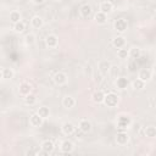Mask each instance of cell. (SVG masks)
Segmentation results:
<instances>
[{"instance_id": "15", "label": "cell", "mask_w": 156, "mask_h": 156, "mask_svg": "<svg viewBox=\"0 0 156 156\" xmlns=\"http://www.w3.org/2000/svg\"><path fill=\"white\" fill-rule=\"evenodd\" d=\"M40 147H41V150H44L45 152L50 154V152L54 151V149H55V144H54L52 140H44V141L41 143Z\"/></svg>"}, {"instance_id": "31", "label": "cell", "mask_w": 156, "mask_h": 156, "mask_svg": "<svg viewBox=\"0 0 156 156\" xmlns=\"http://www.w3.org/2000/svg\"><path fill=\"white\" fill-rule=\"evenodd\" d=\"M117 56H118V58H122V60L127 58L128 57V49H124V48L118 49L117 50Z\"/></svg>"}, {"instance_id": "11", "label": "cell", "mask_w": 156, "mask_h": 156, "mask_svg": "<svg viewBox=\"0 0 156 156\" xmlns=\"http://www.w3.org/2000/svg\"><path fill=\"white\" fill-rule=\"evenodd\" d=\"M43 118L38 115V113H33L30 117H29V124L32 127H40L43 124Z\"/></svg>"}, {"instance_id": "5", "label": "cell", "mask_w": 156, "mask_h": 156, "mask_svg": "<svg viewBox=\"0 0 156 156\" xmlns=\"http://www.w3.org/2000/svg\"><path fill=\"white\" fill-rule=\"evenodd\" d=\"M128 141H129V135H128L124 130H119V132L117 133V135H116V143H117L118 145L123 146V145H127Z\"/></svg>"}, {"instance_id": "20", "label": "cell", "mask_w": 156, "mask_h": 156, "mask_svg": "<svg viewBox=\"0 0 156 156\" xmlns=\"http://www.w3.org/2000/svg\"><path fill=\"white\" fill-rule=\"evenodd\" d=\"M74 105H76L74 98L67 95V96H65V98L62 99V106H63L65 108H72V107H74Z\"/></svg>"}, {"instance_id": "8", "label": "cell", "mask_w": 156, "mask_h": 156, "mask_svg": "<svg viewBox=\"0 0 156 156\" xmlns=\"http://www.w3.org/2000/svg\"><path fill=\"white\" fill-rule=\"evenodd\" d=\"M74 150V144L71 140H63L61 143V151L63 154H71Z\"/></svg>"}, {"instance_id": "34", "label": "cell", "mask_w": 156, "mask_h": 156, "mask_svg": "<svg viewBox=\"0 0 156 156\" xmlns=\"http://www.w3.org/2000/svg\"><path fill=\"white\" fill-rule=\"evenodd\" d=\"M45 0H32V2L33 4H35V5H40V4H43Z\"/></svg>"}, {"instance_id": "22", "label": "cell", "mask_w": 156, "mask_h": 156, "mask_svg": "<svg viewBox=\"0 0 156 156\" xmlns=\"http://www.w3.org/2000/svg\"><path fill=\"white\" fill-rule=\"evenodd\" d=\"M104 98H105V93H104L102 90H96V91H94V94H93V96H91V99H93V101H94L95 104H101V102H104Z\"/></svg>"}, {"instance_id": "9", "label": "cell", "mask_w": 156, "mask_h": 156, "mask_svg": "<svg viewBox=\"0 0 156 156\" xmlns=\"http://www.w3.org/2000/svg\"><path fill=\"white\" fill-rule=\"evenodd\" d=\"M151 76H152V73H151V71L147 69V68H141V69L139 71V73H138V78L141 79V80L145 82V83L151 79Z\"/></svg>"}, {"instance_id": "7", "label": "cell", "mask_w": 156, "mask_h": 156, "mask_svg": "<svg viewBox=\"0 0 156 156\" xmlns=\"http://www.w3.org/2000/svg\"><path fill=\"white\" fill-rule=\"evenodd\" d=\"M45 44H46L48 48H51V49L52 48H56L57 44H58V38L55 34H49L45 38Z\"/></svg>"}, {"instance_id": "12", "label": "cell", "mask_w": 156, "mask_h": 156, "mask_svg": "<svg viewBox=\"0 0 156 156\" xmlns=\"http://www.w3.org/2000/svg\"><path fill=\"white\" fill-rule=\"evenodd\" d=\"M61 129H62V133H63V134H66V135H71V134L74 133L76 127H74V124L71 123V122H65V123L62 124Z\"/></svg>"}, {"instance_id": "28", "label": "cell", "mask_w": 156, "mask_h": 156, "mask_svg": "<svg viewBox=\"0 0 156 156\" xmlns=\"http://www.w3.org/2000/svg\"><path fill=\"white\" fill-rule=\"evenodd\" d=\"M1 74H2V79H12L13 78V71L11 68H2Z\"/></svg>"}, {"instance_id": "17", "label": "cell", "mask_w": 156, "mask_h": 156, "mask_svg": "<svg viewBox=\"0 0 156 156\" xmlns=\"http://www.w3.org/2000/svg\"><path fill=\"white\" fill-rule=\"evenodd\" d=\"M128 56L132 57L133 60H138V58H140V56H141V49L138 48V46H133V48H130V49L128 50Z\"/></svg>"}, {"instance_id": "26", "label": "cell", "mask_w": 156, "mask_h": 156, "mask_svg": "<svg viewBox=\"0 0 156 156\" xmlns=\"http://www.w3.org/2000/svg\"><path fill=\"white\" fill-rule=\"evenodd\" d=\"M132 87H133V89H134V90H143V89L145 88V82H143L141 79L136 78L135 80H133Z\"/></svg>"}, {"instance_id": "29", "label": "cell", "mask_w": 156, "mask_h": 156, "mask_svg": "<svg viewBox=\"0 0 156 156\" xmlns=\"http://www.w3.org/2000/svg\"><path fill=\"white\" fill-rule=\"evenodd\" d=\"M145 135L147 138H155L156 136V128L154 126H149L145 128Z\"/></svg>"}, {"instance_id": "23", "label": "cell", "mask_w": 156, "mask_h": 156, "mask_svg": "<svg viewBox=\"0 0 156 156\" xmlns=\"http://www.w3.org/2000/svg\"><path fill=\"white\" fill-rule=\"evenodd\" d=\"M43 18L40 17V16H34V17H32V20H30V24H32V27L33 28H41L43 27Z\"/></svg>"}, {"instance_id": "10", "label": "cell", "mask_w": 156, "mask_h": 156, "mask_svg": "<svg viewBox=\"0 0 156 156\" xmlns=\"http://www.w3.org/2000/svg\"><path fill=\"white\" fill-rule=\"evenodd\" d=\"M99 9H100L101 12L108 15V13H111V12L113 11V4H112L111 1H102V2L100 4V7H99Z\"/></svg>"}, {"instance_id": "21", "label": "cell", "mask_w": 156, "mask_h": 156, "mask_svg": "<svg viewBox=\"0 0 156 156\" xmlns=\"http://www.w3.org/2000/svg\"><path fill=\"white\" fill-rule=\"evenodd\" d=\"M94 20H95V22H96L98 24H105V23L107 22V15L104 13V12H101V11H99V12L95 13Z\"/></svg>"}, {"instance_id": "13", "label": "cell", "mask_w": 156, "mask_h": 156, "mask_svg": "<svg viewBox=\"0 0 156 156\" xmlns=\"http://www.w3.org/2000/svg\"><path fill=\"white\" fill-rule=\"evenodd\" d=\"M91 12H93V10H91V6L89 4H83L79 9V13L83 18H88L91 15Z\"/></svg>"}, {"instance_id": "14", "label": "cell", "mask_w": 156, "mask_h": 156, "mask_svg": "<svg viewBox=\"0 0 156 156\" xmlns=\"http://www.w3.org/2000/svg\"><path fill=\"white\" fill-rule=\"evenodd\" d=\"M18 93H20L21 95H23V96L28 95L29 93H32V85H30L29 83H26V82L21 83L20 87H18Z\"/></svg>"}, {"instance_id": "6", "label": "cell", "mask_w": 156, "mask_h": 156, "mask_svg": "<svg viewBox=\"0 0 156 156\" xmlns=\"http://www.w3.org/2000/svg\"><path fill=\"white\" fill-rule=\"evenodd\" d=\"M52 79H54L55 84H57V85H63V84L67 83V74L63 73V72H57V73H55V76H54Z\"/></svg>"}, {"instance_id": "18", "label": "cell", "mask_w": 156, "mask_h": 156, "mask_svg": "<svg viewBox=\"0 0 156 156\" xmlns=\"http://www.w3.org/2000/svg\"><path fill=\"white\" fill-rule=\"evenodd\" d=\"M115 84H116V87H117L118 89H121V90H124V89H127V88H128V84H129V82H128V79H127L126 77H118V78L116 79Z\"/></svg>"}, {"instance_id": "16", "label": "cell", "mask_w": 156, "mask_h": 156, "mask_svg": "<svg viewBox=\"0 0 156 156\" xmlns=\"http://www.w3.org/2000/svg\"><path fill=\"white\" fill-rule=\"evenodd\" d=\"M112 45H113L116 49L124 48V45H126V39H124V37H122V35L115 37V38L112 39Z\"/></svg>"}, {"instance_id": "27", "label": "cell", "mask_w": 156, "mask_h": 156, "mask_svg": "<svg viewBox=\"0 0 156 156\" xmlns=\"http://www.w3.org/2000/svg\"><path fill=\"white\" fill-rule=\"evenodd\" d=\"M24 29H26V23H24V22L20 21V22L13 23V30H15L16 33H23Z\"/></svg>"}, {"instance_id": "33", "label": "cell", "mask_w": 156, "mask_h": 156, "mask_svg": "<svg viewBox=\"0 0 156 156\" xmlns=\"http://www.w3.org/2000/svg\"><path fill=\"white\" fill-rule=\"evenodd\" d=\"M136 69V60H133L130 63H129V71L130 72H134Z\"/></svg>"}, {"instance_id": "2", "label": "cell", "mask_w": 156, "mask_h": 156, "mask_svg": "<svg viewBox=\"0 0 156 156\" xmlns=\"http://www.w3.org/2000/svg\"><path fill=\"white\" fill-rule=\"evenodd\" d=\"M130 124H132V119H130L129 116H127V115L118 116V118H117V127H118L119 130H126Z\"/></svg>"}, {"instance_id": "19", "label": "cell", "mask_w": 156, "mask_h": 156, "mask_svg": "<svg viewBox=\"0 0 156 156\" xmlns=\"http://www.w3.org/2000/svg\"><path fill=\"white\" fill-rule=\"evenodd\" d=\"M79 130L83 133H89L91 130V123L88 119H80L79 121Z\"/></svg>"}, {"instance_id": "30", "label": "cell", "mask_w": 156, "mask_h": 156, "mask_svg": "<svg viewBox=\"0 0 156 156\" xmlns=\"http://www.w3.org/2000/svg\"><path fill=\"white\" fill-rule=\"evenodd\" d=\"M10 21L12 23H16V22H20L21 21V13L18 11H12L10 13Z\"/></svg>"}, {"instance_id": "25", "label": "cell", "mask_w": 156, "mask_h": 156, "mask_svg": "<svg viewBox=\"0 0 156 156\" xmlns=\"http://www.w3.org/2000/svg\"><path fill=\"white\" fill-rule=\"evenodd\" d=\"M37 113H38L43 119H45V118H48V117L50 116V110H49V107H46V106H40V107L38 108Z\"/></svg>"}, {"instance_id": "4", "label": "cell", "mask_w": 156, "mask_h": 156, "mask_svg": "<svg viewBox=\"0 0 156 156\" xmlns=\"http://www.w3.org/2000/svg\"><path fill=\"white\" fill-rule=\"evenodd\" d=\"M111 68H112V65H111V62H110V61H107V60L100 61V62H99V65H98V69H99V72H100L102 76L107 74V73H108V71H110Z\"/></svg>"}, {"instance_id": "1", "label": "cell", "mask_w": 156, "mask_h": 156, "mask_svg": "<svg viewBox=\"0 0 156 156\" xmlns=\"http://www.w3.org/2000/svg\"><path fill=\"white\" fill-rule=\"evenodd\" d=\"M118 101H119V96L116 94V93H107L105 94V98H104V104L107 106V107H116L118 105Z\"/></svg>"}, {"instance_id": "3", "label": "cell", "mask_w": 156, "mask_h": 156, "mask_svg": "<svg viewBox=\"0 0 156 156\" xmlns=\"http://www.w3.org/2000/svg\"><path fill=\"white\" fill-rule=\"evenodd\" d=\"M113 28H115L118 33H123V32L127 30L128 23H127V21H126L124 18H117V20L115 21V23H113Z\"/></svg>"}, {"instance_id": "32", "label": "cell", "mask_w": 156, "mask_h": 156, "mask_svg": "<svg viewBox=\"0 0 156 156\" xmlns=\"http://www.w3.org/2000/svg\"><path fill=\"white\" fill-rule=\"evenodd\" d=\"M34 43H35V35L32 34V33L27 34V35H26V44H27V45H33Z\"/></svg>"}, {"instance_id": "24", "label": "cell", "mask_w": 156, "mask_h": 156, "mask_svg": "<svg viewBox=\"0 0 156 156\" xmlns=\"http://www.w3.org/2000/svg\"><path fill=\"white\" fill-rule=\"evenodd\" d=\"M35 102H37V96L34 94L29 93L28 95L24 96V104L27 106H33V105H35Z\"/></svg>"}, {"instance_id": "35", "label": "cell", "mask_w": 156, "mask_h": 156, "mask_svg": "<svg viewBox=\"0 0 156 156\" xmlns=\"http://www.w3.org/2000/svg\"><path fill=\"white\" fill-rule=\"evenodd\" d=\"M2 79V74H1V71H0V80Z\"/></svg>"}]
</instances>
